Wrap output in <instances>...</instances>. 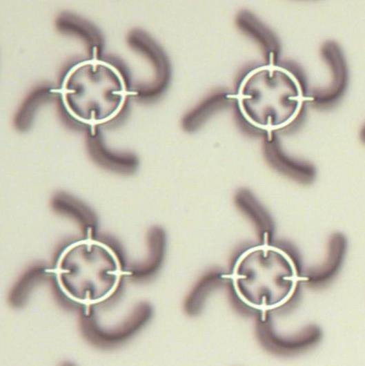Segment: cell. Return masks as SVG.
<instances>
[{
  "label": "cell",
  "mask_w": 365,
  "mask_h": 366,
  "mask_svg": "<svg viewBox=\"0 0 365 366\" xmlns=\"http://www.w3.org/2000/svg\"><path fill=\"white\" fill-rule=\"evenodd\" d=\"M228 278L239 300L263 314L286 303L304 279L286 252L268 244L244 251Z\"/></svg>",
  "instance_id": "obj_2"
},
{
  "label": "cell",
  "mask_w": 365,
  "mask_h": 366,
  "mask_svg": "<svg viewBox=\"0 0 365 366\" xmlns=\"http://www.w3.org/2000/svg\"><path fill=\"white\" fill-rule=\"evenodd\" d=\"M50 271L66 296L86 305L110 297L124 273L110 248L90 238L66 247Z\"/></svg>",
  "instance_id": "obj_3"
},
{
  "label": "cell",
  "mask_w": 365,
  "mask_h": 366,
  "mask_svg": "<svg viewBox=\"0 0 365 366\" xmlns=\"http://www.w3.org/2000/svg\"><path fill=\"white\" fill-rule=\"evenodd\" d=\"M68 114L95 128L116 117L128 94L119 71L96 57L79 61L64 75L59 89Z\"/></svg>",
  "instance_id": "obj_1"
},
{
  "label": "cell",
  "mask_w": 365,
  "mask_h": 366,
  "mask_svg": "<svg viewBox=\"0 0 365 366\" xmlns=\"http://www.w3.org/2000/svg\"><path fill=\"white\" fill-rule=\"evenodd\" d=\"M233 97L247 121L266 131L291 123L305 99L296 77L288 70L272 64L250 71Z\"/></svg>",
  "instance_id": "obj_4"
}]
</instances>
